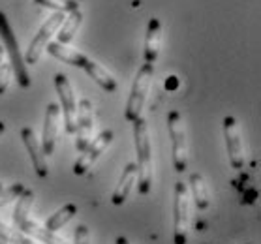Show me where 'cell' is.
<instances>
[{
  "label": "cell",
  "instance_id": "cell-5",
  "mask_svg": "<svg viewBox=\"0 0 261 244\" xmlns=\"http://www.w3.org/2000/svg\"><path fill=\"white\" fill-rule=\"evenodd\" d=\"M152 77H154V64H143L136 73V79L132 83L130 96H128V103H126L124 119L128 122L141 119L143 107H145V101L147 96L150 92L152 87Z\"/></svg>",
  "mask_w": 261,
  "mask_h": 244
},
{
  "label": "cell",
  "instance_id": "cell-21",
  "mask_svg": "<svg viewBox=\"0 0 261 244\" xmlns=\"http://www.w3.org/2000/svg\"><path fill=\"white\" fill-rule=\"evenodd\" d=\"M0 240L6 244H40L38 240L30 238L29 235H24L23 231L6 226L4 222H0Z\"/></svg>",
  "mask_w": 261,
  "mask_h": 244
},
{
  "label": "cell",
  "instance_id": "cell-6",
  "mask_svg": "<svg viewBox=\"0 0 261 244\" xmlns=\"http://www.w3.org/2000/svg\"><path fill=\"white\" fill-rule=\"evenodd\" d=\"M167 130L173 143V167L177 173H184L188 169V139L178 111H171L167 115Z\"/></svg>",
  "mask_w": 261,
  "mask_h": 244
},
{
  "label": "cell",
  "instance_id": "cell-25",
  "mask_svg": "<svg viewBox=\"0 0 261 244\" xmlns=\"http://www.w3.org/2000/svg\"><path fill=\"white\" fill-rule=\"evenodd\" d=\"M73 244H90V233L89 227L81 224L75 227V235H73Z\"/></svg>",
  "mask_w": 261,
  "mask_h": 244
},
{
  "label": "cell",
  "instance_id": "cell-1",
  "mask_svg": "<svg viewBox=\"0 0 261 244\" xmlns=\"http://www.w3.org/2000/svg\"><path fill=\"white\" fill-rule=\"evenodd\" d=\"M134 124V143H136V166H137V190L141 196H148L152 190L154 180V169H152V145H150V133H148L147 120L137 119Z\"/></svg>",
  "mask_w": 261,
  "mask_h": 244
},
{
  "label": "cell",
  "instance_id": "cell-18",
  "mask_svg": "<svg viewBox=\"0 0 261 244\" xmlns=\"http://www.w3.org/2000/svg\"><path fill=\"white\" fill-rule=\"evenodd\" d=\"M190 190L196 207L199 210H207L211 207V192H208L207 180L201 173H192L190 175Z\"/></svg>",
  "mask_w": 261,
  "mask_h": 244
},
{
  "label": "cell",
  "instance_id": "cell-9",
  "mask_svg": "<svg viewBox=\"0 0 261 244\" xmlns=\"http://www.w3.org/2000/svg\"><path fill=\"white\" fill-rule=\"evenodd\" d=\"M113 137H115L113 130L100 131V133H98V137H94V139L90 141L89 147L81 152V156L77 158V161L73 164V173H75V175H79V177L87 175V173L92 169V166L98 161V158H100V156L107 150V147L111 145Z\"/></svg>",
  "mask_w": 261,
  "mask_h": 244
},
{
  "label": "cell",
  "instance_id": "cell-2",
  "mask_svg": "<svg viewBox=\"0 0 261 244\" xmlns=\"http://www.w3.org/2000/svg\"><path fill=\"white\" fill-rule=\"evenodd\" d=\"M34 205V192L27 190L17 197L15 208H13V222L19 227V231H23L24 235H29L30 238L38 240L40 244H68L64 238H60L57 233L45 229L38 220H34L30 216V208Z\"/></svg>",
  "mask_w": 261,
  "mask_h": 244
},
{
  "label": "cell",
  "instance_id": "cell-16",
  "mask_svg": "<svg viewBox=\"0 0 261 244\" xmlns=\"http://www.w3.org/2000/svg\"><path fill=\"white\" fill-rule=\"evenodd\" d=\"M81 70H85V72L89 73L90 79H92L100 89L106 90V92H115V90H117V79L107 72L103 66H100L92 59L87 57V59L83 60V64H81Z\"/></svg>",
  "mask_w": 261,
  "mask_h": 244
},
{
  "label": "cell",
  "instance_id": "cell-26",
  "mask_svg": "<svg viewBox=\"0 0 261 244\" xmlns=\"http://www.w3.org/2000/svg\"><path fill=\"white\" fill-rule=\"evenodd\" d=\"M8 64V59H6V49L0 45V68H4Z\"/></svg>",
  "mask_w": 261,
  "mask_h": 244
},
{
  "label": "cell",
  "instance_id": "cell-11",
  "mask_svg": "<svg viewBox=\"0 0 261 244\" xmlns=\"http://www.w3.org/2000/svg\"><path fill=\"white\" fill-rule=\"evenodd\" d=\"M94 131V111L89 100H81L77 103V119H75V149L83 152L92 141Z\"/></svg>",
  "mask_w": 261,
  "mask_h": 244
},
{
  "label": "cell",
  "instance_id": "cell-17",
  "mask_svg": "<svg viewBox=\"0 0 261 244\" xmlns=\"http://www.w3.org/2000/svg\"><path fill=\"white\" fill-rule=\"evenodd\" d=\"M81 24H83V13H81V10L70 12L64 17L62 24H60L59 32H57V42L62 43V45H68L75 38L77 30L81 29Z\"/></svg>",
  "mask_w": 261,
  "mask_h": 244
},
{
  "label": "cell",
  "instance_id": "cell-13",
  "mask_svg": "<svg viewBox=\"0 0 261 244\" xmlns=\"http://www.w3.org/2000/svg\"><path fill=\"white\" fill-rule=\"evenodd\" d=\"M21 139H23L24 147H27V152L30 156V161L34 166V171L40 179H45L49 175V167H47V158L42 152V145L38 141L34 130L30 126H24L21 130Z\"/></svg>",
  "mask_w": 261,
  "mask_h": 244
},
{
  "label": "cell",
  "instance_id": "cell-7",
  "mask_svg": "<svg viewBox=\"0 0 261 244\" xmlns=\"http://www.w3.org/2000/svg\"><path fill=\"white\" fill-rule=\"evenodd\" d=\"M64 21V13L55 12L49 19H45V23L40 26L38 34L32 38L29 49H27V55H24V64H36L38 60L42 59L43 51L47 49V45L51 43V38L59 32L60 24Z\"/></svg>",
  "mask_w": 261,
  "mask_h": 244
},
{
  "label": "cell",
  "instance_id": "cell-12",
  "mask_svg": "<svg viewBox=\"0 0 261 244\" xmlns=\"http://www.w3.org/2000/svg\"><path fill=\"white\" fill-rule=\"evenodd\" d=\"M59 128H60V107L57 103H49L45 109V120H43V131H42V152L51 156L57 147L59 139Z\"/></svg>",
  "mask_w": 261,
  "mask_h": 244
},
{
  "label": "cell",
  "instance_id": "cell-15",
  "mask_svg": "<svg viewBox=\"0 0 261 244\" xmlns=\"http://www.w3.org/2000/svg\"><path fill=\"white\" fill-rule=\"evenodd\" d=\"M162 47V23L160 19H148L145 36V64H154Z\"/></svg>",
  "mask_w": 261,
  "mask_h": 244
},
{
  "label": "cell",
  "instance_id": "cell-27",
  "mask_svg": "<svg viewBox=\"0 0 261 244\" xmlns=\"http://www.w3.org/2000/svg\"><path fill=\"white\" fill-rule=\"evenodd\" d=\"M115 244H130V240L126 237H117V240H115Z\"/></svg>",
  "mask_w": 261,
  "mask_h": 244
},
{
  "label": "cell",
  "instance_id": "cell-23",
  "mask_svg": "<svg viewBox=\"0 0 261 244\" xmlns=\"http://www.w3.org/2000/svg\"><path fill=\"white\" fill-rule=\"evenodd\" d=\"M23 192H24V184H21V182H15V184L8 186L4 190H0V208L6 207L8 203L15 201Z\"/></svg>",
  "mask_w": 261,
  "mask_h": 244
},
{
  "label": "cell",
  "instance_id": "cell-19",
  "mask_svg": "<svg viewBox=\"0 0 261 244\" xmlns=\"http://www.w3.org/2000/svg\"><path fill=\"white\" fill-rule=\"evenodd\" d=\"M45 51H47L51 57H55L57 60H60V62L70 64V66H75V68H81L83 60L87 59V55L79 53V51L68 47V45H62V43H59V42H51Z\"/></svg>",
  "mask_w": 261,
  "mask_h": 244
},
{
  "label": "cell",
  "instance_id": "cell-10",
  "mask_svg": "<svg viewBox=\"0 0 261 244\" xmlns=\"http://www.w3.org/2000/svg\"><path fill=\"white\" fill-rule=\"evenodd\" d=\"M222 128H224V139H226V149L227 158L233 169H243L244 167V147H243V137L239 130V122L235 117H224L222 120Z\"/></svg>",
  "mask_w": 261,
  "mask_h": 244
},
{
  "label": "cell",
  "instance_id": "cell-8",
  "mask_svg": "<svg viewBox=\"0 0 261 244\" xmlns=\"http://www.w3.org/2000/svg\"><path fill=\"white\" fill-rule=\"evenodd\" d=\"M55 89L60 98V107H62V117H64L66 131L73 135L75 133V119H77V100L75 92L71 89L70 79L66 73H57L55 75Z\"/></svg>",
  "mask_w": 261,
  "mask_h": 244
},
{
  "label": "cell",
  "instance_id": "cell-14",
  "mask_svg": "<svg viewBox=\"0 0 261 244\" xmlns=\"http://www.w3.org/2000/svg\"><path fill=\"white\" fill-rule=\"evenodd\" d=\"M136 184H137V166H136V161H130V164L122 169V173H120L119 184H117V188H115V192H113V197H111V201H113L115 207L124 205Z\"/></svg>",
  "mask_w": 261,
  "mask_h": 244
},
{
  "label": "cell",
  "instance_id": "cell-22",
  "mask_svg": "<svg viewBox=\"0 0 261 244\" xmlns=\"http://www.w3.org/2000/svg\"><path fill=\"white\" fill-rule=\"evenodd\" d=\"M34 2L40 4V6L49 8V10H55V12H60V13H70L79 10L77 0H34Z\"/></svg>",
  "mask_w": 261,
  "mask_h": 244
},
{
  "label": "cell",
  "instance_id": "cell-3",
  "mask_svg": "<svg viewBox=\"0 0 261 244\" xmlns=\"http://www.w3.org/2000/svg\"><path fill=\"white\" fill-rule=\"evenodd\" d=\"M0 38H2V42H4L8 62H10L12 73L15 75V81L19 83L21 89H30L29 68L24 64L23 53H21V49H19L17 36H15V32H13L12 24H10V21H8L4 12H0Z\"/></svg>",
  "mask_w": 261,
  "mask_h": 244
},
{
  "label": "cell",
  "instance_id": "cell-20",
  "mask_svg": "<svg viewBox=\"0 0 261 244\" xmlns=\"http://www.w3.org/2000/svg\"><path fill=\"white\" fill-rule=\"evenodd\" d=\"M75 214H77V205H73V203H66L64 207H60L55 214L49 216L47 222H45V229L57 233L60 227H64Z\"/></svg>",
  "mask_w": 261,
  "mask_h": 244
},
{
  "label": "cell",
  "instance_id": "cell-28",
  "mask_svg": "<svg viewBox=\"0 0 261 244\" xmlns=\"http://www.w3.org/2000/svg\"><path fill=\"white\" fill-rule=\"evenodd\" d=\"M4 130H6V124H4V122H2V120H0V135H2V133H4Z\"/></svg>",
  "mask_w": 261,
  "mask_h": 244
},
{
  "label": "cell",
  "instance_id": "cell-29",
  "mask_svg": "<svg viewBox=\"0 0 261 244\" xmlns=\"http://www.w3.org/2000/svg\"><path fill=\"white\" fill-rule=\"evenodd\" d=\"M0 190H4V184H2V182H0Z\"/></svg>",
  "mask_w": 261,
  "mask_h": 244
},
{
  "label": "cell",
  "instance_id": "cell-4",
  "mask_svg": "<svg viewBox=\"0 0 261 244\" xmlns=\"http://www.w3.org/2000/svg\"><path fill=\"white\" fill-rule=\"evenodd\" d=\"M192 226V199L188 184L178 180L175 184V201H173V242L186 244Z\"/></svg>",
  "mask_w": 261,
  "mask_h": 244
},
{
  "label": "cell",
  "instance_id": "cell-24",
  "mask_svg": "<svg viewBox=\"0 0 261 244\" xmlns=\"http://www.w3.org/2000/svg\"><path fill=\"white\" fill-rule=\"evenodd\" d=\"M12 68H10V62H8L4 68H0V96L4 94L8 90V87H10V83H12Z\"/></svg>",
  "mask_w": 261,
  "mask_h": 244
}]
</instances>
